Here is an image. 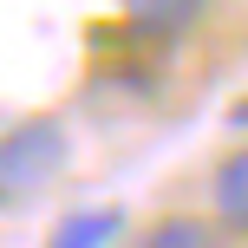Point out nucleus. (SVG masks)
Returning <instances> with one entry per match:
<instances>
[{
    "mask_svg": "<svg viewBox=\"0 0 248 248\" xmlns=\"http://www.w3.org/2000/svg\"><path fill=\"white\" fill-rule=\"evenodd\" d=\"M137 248H229V235L216 222H196V216H163L137 235Z\"/></svg>",
    "mask_w": 248,
    "mask_h": 248,
    "instance_id": "3",
    "label": "nucleus"
},
{
    "mask_svg": "<svg viewBox=\"0 0 248 248\" xmlns=\"http://www.w3.org/2000/svg\"><path fill=\"white\" fill-rule=\"evenodd\" d=\"M124 20L144 39H183L202 20V0H124Z\"/></svg>",
    "mask_w": 248,
    "mask_h": 248,
    "instance_id": "2",
    "label": "nucleus"
},
{
    "mask_svg": "<svg viewBox=\"0 0 248 248\" xmlns=\"http://www.w3.org/2000/svg\"><path fill=\"white\" fill-rule=\"evenodd\" d=\"M235 124H248V105H235Z\"/></svg>",
    "mask_w": 248,
    "mask_h": 248,
    "instance_id": "6",
    "label": "nucleus"
},
{
    "mask_svg": "<svg viewBox=\"0 0 248 248\" xmlns=\"http://www.w3.org/2000/svg\"><path fill=\"white\" fill-rule=\"evenodd\" d=\"M118 222H124L118 209H85V216H65V222L52 229V242H46V248H111V242H118Z\"/></svg>",
    "mask_w": 248,
    "mask_h": 248,
    "instance_id": "4",
    "label": "nucleus"
},
{
    "mask_svg": "<svg viewBox=\"0 0 248 248\" xmlns=\"http://www.w3.org/2000/svg\"><path fill=\"white\" fill-rule=\"evenodd\" d=\"M72 163V137L59 118H20L0 131V196H39Z\"/></svg>",
    "mask_w": 248,
    "mask_h": 248,
    "instance_id": "1",
    "label": "nucleus"
},
{
    "mask_svg": "<svg viewBox=\"0 0 248 248\" xmlns=\"http://www.w3.org/2000/svg\"><path fill=\"white\" fill-rule=\"evenodd\" d=\"M216 209H222L229 229L248 235V150H235V157L216 170Z\"/></svg>",
    "mask_w": 248,
    "mask_h": 248,
    "instance_id": "5",
    "label": "nucleus"
}]
</instances>
